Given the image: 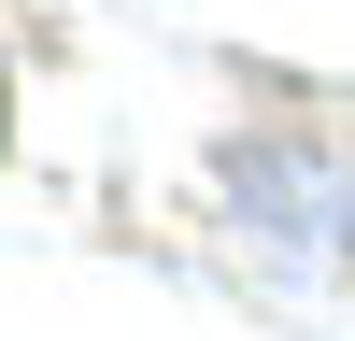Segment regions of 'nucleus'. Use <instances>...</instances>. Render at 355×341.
I'll return each mask as SVG.
<instances>
[{
	"instance_id": "1",
	"label": "nucleus",
	"mask_w": 355,
	"mask_h": 341,
	"mask_svg": "<svg viewBox=\"0 0 355 341\" xmlns=\"http://www.w3.org/2000/svg\"><path fill=\"white\" fill-rule=\"evenodd\" d=\"M0 128H15V85H0Z\"/></svg>"
}]
</instances>
